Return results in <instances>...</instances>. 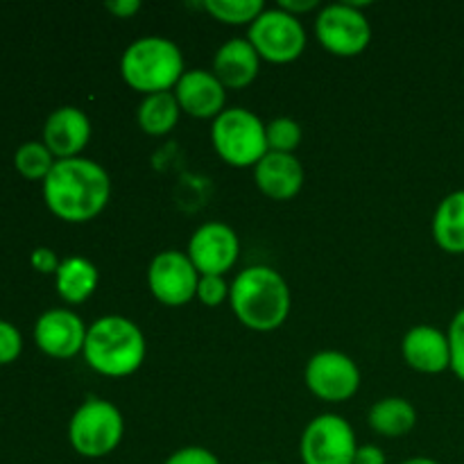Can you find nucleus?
I'll return each mask as SVG.
<instances>
[{"label":"nucleus","mask_w":464,"mask_h":464,"mask_svg":"<svg viewBox=\"0 0 464 464\" xmlns=\"http://www.w3.org/2000/svg\"><path fill=\"white\" fill-rule=\"evenodd\" d=\"M163 464H220L218 456L204 447H184L177 449Z\"/></svg>","instance_id":"c85d7f7f"},{"label":"nucleus","mask_w":464,"mask_h":464,"mask_svg":"<svg viewBox=\"0 0 464 464\" xmlns=\"http://www.w3.org/2000/svg\"><path fill=\"white\" fill-rule=\"evenodd\" d=\"M86 334L82 317L66 308H50L34 324L36 347L53 358H72L84 352Z\"/></svg>","instance_id":"ddd939ff"},{"label":"nucleus","mask_w":464,"mask_h":464,"mask_svg":"<svg viewBox=\"0 0 464 464\" xmlns=\"http://www.w3.org/2000/svg\"><path fill=\"white\" fill-rule=\"evenodd\" d=\"M261 57L249 39H229L218 48L213 57V75L225 84V89H245L258 75Z\"/></svg>","instance_id":"a211bd4d"},{"label":"nucleus","mask_w":464,"mask_h":464,"mask_svg":"<svg viewBox=\"0 0 464 464\" xmlns=\"http://www.w3.org/2000/svg\"><path fill=\"white\" fill-rule=\"evenodd\" d=\"M30 263L36 272H41V275H57L59 266H62V261L57 258V252L50 247H36L34 252H32Z\"/></svg>","instance_id":"c756f323"},{"label":"nucleus","mask_w":464,"mask_h":464,"mask_svg":"<svg viewBox=\"0 0 464 464\" xmlns=\"http://www.w3.org/2000/svg\"><path fill=\"white\" fill-rule=\"evenodd\" d=\"M279 7L284 9V12L293 14V16H299V14L320 7V3H317V0H279Z\"/></svg>","instance_id":"473e14b6"},{"label":"nucleus","mask_w":464,"mask_h":464,"mask_svg":"<svg viewBox=\"0 0 464 464\" xmlns=\"http://www.w3.org/2000/svg\"><path fill=\"white\" fill-rule=\"evenodd\" d=\"M23 352L21 331L7 320H0V365H9Z\"/></svg>","instance_id":"cd10ccee"},{"label":"nucleus","mask_w":464,"mask_h":464,"mask_svg":"<svg viewBox=\"0 0 464 464\" xmlns=\"http://www.w3.org/2000/svg\"><path fill=\"white\" fill-rule=\"evenodd\" d=\"M111 195V179L91 159H57L44 179V199L66 222H89L102 213Z\"/></svg>","instance_id":"f257e3e1"},{"label":"nucleus","mask_w":464,"mask_h":464,"mask_svg":"<svg viewBox=\"0 0 464 464\" xmlns=\"http://www.w3.org/2000/svg\"><path fill=\"white\" fill-rule=\"evenodd\" d=\"M447 335L451 347V370L458 379L464 381V308L453 315Z\"/></svg>","instance_id":"a878e982"},{"label":"nucleus","mask_w":464,"mask_h":464,"mask_svg":"<svg viewBox=\"0 0 464 464\" xmlns=\"http://www.w3.org/2000/svg\"><path fill=\"white\" fill-rule=\"evenodd\" d=\"M353 464H388V458H385L383 449H379L376 444H361Z\"/></svg>","instance_id":"7c9ffc66"},{"label":"nucleus","mask_w":464,"mask_h":464,"mask_svg":"<svg viewBox=\"0 0 464 464\" xmlns=\"http://www.w3.org/2000/svg\"><path fill=\"white\" fill-rule=\"evenodd\" d=\"M148 284L154 297L166 306H184L198 297L199 272L188 254L166 249L150 263Z\"/></svg>","instance_id":"9d476101"},{"label":"nucleus","mask_w":464,"mask_h":464,"mask_svg":"<svg viewBox=\"0 0 464 464\" xmlns=\"http://www.w3.org/2000/svg\"><path fill=\"white\" fill-rule=\"evenodd\" d=\"M202 7L213 18H218L222 23H229V25H243V23L252 25L261 16L266 5L261 0H204Z\"/></svg>","instance_id":"b1692460"},{"label":"nucleus","mask_w":464,"mask_h":464,"mask_svg":"<svg viewBox=\"0 0 464 464\" xmlns=\"http://www.w3.org/2000/svg\"><path fill=\"white\" fill-rule=\"evenodd\" d=\"M261 464H270V462H261Z\"/></svg>","instance_id":"f704fd0d"},{"label":"nucleus","mask_w":464,"mask_h":464,"mask_svg":"<svg viewBox=\"0 0 464 464\" xmlns=\"http://www.w3.org/2000/svg\"><path fill=\"white\" fill-rule=\"evenodd\" d=\"M91 139V121L82 109L59 107L44 125V143L57 159H75Z\"/></svg>","instance_id":"2eb2a0df"},{"label":"nucleus","mask_w":464,"mask_h":464,"mask_svg":"<svg viewBox=\"0 0 464 464\" xmlns=\"http://www.w3.org/2000/svg\"><path fill=\"white\" fill-rule=\"evenodd\" d=\"M107 12H111L116 18H131L140 9L139 0H111L104 5Z\"/></svg>","instance_id":"2f4dec72"},{"label":"nucleus","mask_w":464,"mask_h":464,"mask_svg":"<svg viewBox=\"0 0 464 464\" xmlns=\"http://www.w3.org/2000/svg\"><path fill=\"white\" fill-rule=\"evenodd\" d=\"M308 390L322 401L340 403L352 399L361 388V370L343 352H320L308 361L304 372Z\"/></svg>","instance_id":"9b49d317"},{"label":"nucleus","mask_w":464,"mask_h":464,"mask_svg":"<svg viewBox=\"0 0 464 464\" xmlns=\"http://www.w3.org/2000/svg\"><path fill=\"white\" fill-rule=\"evenodd\" d=\"M179 111L181 107L172 91L145 95L143 102L139 104V125L145 134L163 136L175 130Z\"/></svg>","instance_id":"4be33fe9"},{"label":"nucleus","mask_w":464,"mask_h":464,"mask_svg":"<svg viewBox=\"0 0 464 464\" xmlns=\"http://www.w3.org/2000/svg\"><path fill=\"white\" fill-rule=\"evenodd\" d=\"M236 317L252 331H275L290 313V288L284 276L267 266H252L229 285Z\"/></svg>","instance_id":"f03ea898"},{"label":"nucleus","mask_w":464,"mask_h":464,"mask_svg":"<svg viewBox=\"0 0 464 464\" xmlns=\"http://www.w3.org/2000/svg\"><path fill=\"white\" fill-rule=\"evenodd\" d=\"M408 367L421 374H440L451 370V347L449 335L430 324L412 326L401 344Z\"/></svg>","instance_id":"dca6fc26"},{"label":"nucleus","mask_w":464,"mask_h":464,"mask_svg":"<svg viewBox=\"0 0 464 464\" xmlns=\"http://www.w3.org/2000/svg\"><path fill=\"white\" fill-rule=\"evenodd\" d=\"M267 152L293 154L302 143V127L293 118H275L266 125Z\"/></svg>","instance_id":"393cba45"},{"label":"nucleus","mask_w":464,"mask_h":464,"mask_svg":"<svg viewBox=\"0 0 464 464\" xmlns=\"http://www.w3.org/2000/svg\"><path fill=\"white\" fill-rule=\"evenodd\" d=\"M54 284L63 302L82 304L98 288V267L84 256H68L59 266Z\"/></svg>","instance_id":"6ab92c4d"},{"label":"nucleus","mask_w":464,"mask_h":464,"mask_svg":"<svg viewBox=\"0 0 464 464\" xmlns=\"http://www.w3.org/2000/svg\"><path fill=\"white\" fill-rule=\"evenodd\" d=\"M249 44L258 57L272 63H290L306 48V30L302 21L281 7L263 9L261 16L249 25Z\"/></svg>","instance_id":"0eeeda50"},{"label":"nucleus","mask_w":464,"mask_h":464,"mask_svg":"<svg viewBox=\"0 0 464 464\" xmlns=\"http://www.w3.org/2000/svg\"><path fill=\"white\" fill-rule=\"evenodd\" d=\"M211 140L216 152L234 168L256 166L267 154L266 125L256 113L243 107L225 109L213 121Z\"/></svg>","instance_id":"39448f33"},{"label":"nucleus","mask_w":464,"mask_h":464,"mask_svg":"<svg viewBox=\"0 0 464 464\" xmlns=\"http://www.w3.org/2000/svg\"><path fill=\"white\" fill-rule=\"evenodd\" d=\"M172 93H175L181 111L193 118H213L216 121L225 111V84L211 71H204V68L186 71L172 89Z\"/></svg>","instance_id":"4468645a"},{"label":"nucleus","mask_w":464,"mask_h":464,"mask_svg":"<svg viewBox=\"0 0 464 464\" xmlns=\"http://www.w3.org/2000/svg\"><path fill=\"white\" fill-rule=\"evenodd\" d=\"M186 254L198 267L199 275L222 276L238 261V236L225 222H207L190 236Z\"/></svg>","instance_id":"f8f14e48"},{"label":"nucleus","mask_w":464,"mask_h":464,"mask_svg":"<svg viewBox=\"0 0 464 464\" xmlns=\"http://www.w3.org/2000/svg\"><path fill=\"white\" fill-rule=\"evenodd\" d=\"M370 426L383 438H403L417 424V411L408 399L385 397L370 411Z\"/></svg>","instance_id":"412c9836"},{"label":"nucleus","mask_w":464,"mask_h":464,"mask_svg":"<svg viewBox=\"0 0 464 464\" xmlns=\"http://www.w3.org/2000/svg\"><path fill=\"white\" fill-rule=\"evenodd\" d=\"M254 179L270 199H293L304 186V166L295 154L267 152L254 166Z\"/></svg>","instance_id":"f3484780"},{"label":"nucleus","mask_w":464,"mask_h":464,"mask_svg":"<svg viewBox=\"0 0 464 464\" xmlns=\"http://www.w3.org/2000/svg\"><path fill=\"white\" fill-rule=\"evenodd\" d=\"M122 80L145 95L172 91L184 75V54L166 36H143L122 53Z\"/></svg>","instance_id":"20e7f679"},{"label":"nucleus","mask_w":464,"mask_h":464,"mask_svg":"<svg viewBox=\"0 0 464 464\" xmlns=\"http://www.w3.org/2000/svg\"><path fill=\"white\" fill-rule=\"evenodd\" d=\"M358 442L340 415H320L304 429L299 456L304 464H353Z\"/></svg>","instance_id":"1a4fd4ad"},{"label":"nucleus","mask_w":464,"mask_h":464,"mask_svg":"<svg viewBox=\"0 0 464 464\" xmlns=\"http://www.w3.org/2000/svg\"><path fill=\"white\" fill-rule=\"evenodd\" d=\"M433 238L444 252L464 254V190H453L433 216Z\"/></svg>","instance_id":"aec40b11"},{"label":"nucleus","mask_w":464,"mask_h":464,"mask_svg":"<svg viewBox=\"0 0 464 464\" xmlns=\"http://www.w3.org/2000/svg\"><path fill=\"white\" fill-rule=\"evenodd\" d=\"M315 34L329 53L353 57L370 45L372 27L361 7L353 3H334L317 14Z\"/></svg>","instance_id":"6e6552de"},{"label":"nucleus","mask_w":464,"mask_h":464,"mask_svg":"<svg viewBox=\"0 0 464 464\" xmlns=\"http://www.w3.org/2000/svg\"><path fill=\"white\" fill-rule=\"evenodd\" d=\"M401 464H440L435 462L433 458H424V456H417V458H411V460H403Z\"/></svg>","instance_id":"72a5a7b5"},{"label":"nucleus","mask_w":464,"mask_h":464,"mask_svg":"<svg viewBox=\"0 0 464 464\" xmlns=\"http://www.w3.org/2000/svg\"><path fill=\"white\" fill-rule=\"evenodd\" d=\"M145 335L131 320L107 315L89 326L84 343V361L102 376H130L145 361Z\"/></svg>","instance_id":"7ed1b4c3"},{"label":"nucleus","mask_w":464,"mask_h":464,"mask_svg":"<svg viewBox=\"0 0 464 464\" xmlns=\"http://www.w3.org/2000/svg\"><path fill=\"white\" fill-rule=\"evenodd\" d=\"M227 297H229V285H227L225 276L199 275L198 299L204 306H220Z\"/></svg>","instance_id":"bb28decb"},{"label":"nucleus","mask_w":464,"mask_h":464,"mask_svg":"<svg viewBox=\"0 0 464 464\" xmlns=\"http://www.w3.org/2000/svg\"><path fill=\"white\" fill-rule=\"evenodd\" d=\"M125 433V420L113 403L89 397L68 424L71 447L82 458H104L113 453Z\"/></svg>","instance_id":"423d86ee"},{"label":"nucleus","mask_w":464,"mask_h":464,"mask_svg":"<svg viewBox=\"0 0 464 464\" xmlns=\"http://www.w3.org/2000/svg\"><path fill=\"white\" fill-rule=\"evenodd\" d=\"M54 161L57 159L53 157V152L39 140H27V143L18 145L16 154H14V166L25 179H45L48 172L53 170Z\"/></svg>","instance_id":"5701e85b"}]
</instances>
